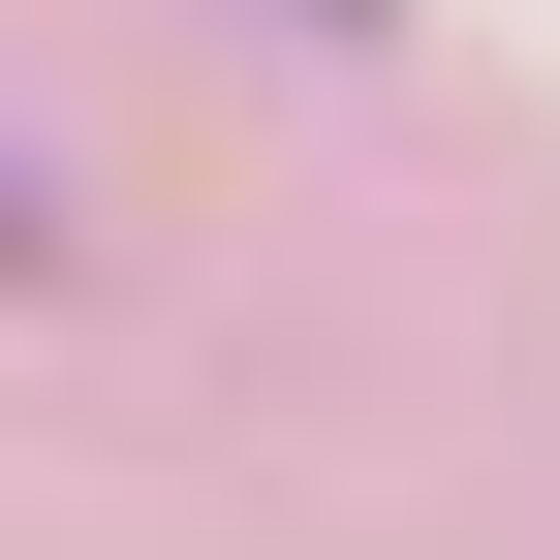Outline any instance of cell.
<instances>
[{
    "label": "cell",
    "instance_id": "obj_1",
    "mask_svg": "<svg viewBox=\"0 0 560 560\" xmlns=\"http://www.w3.org/2000/svg\"><path fill=\"white\" fill-rule=\"evenodd\" d=\"M0 280H62V187H32V125H0Z\"/></svg>",
    "mask_w": 560,
    "mask_h": 560
},
{
    "label": "cell",
    "instance_id": "obj_2",
    "mask_svg": "<svg viewBox=\"0 0 560 560\" xmlns=\"http://www.w3.org/2000/svg\"><path fill=\"white\" fill-rule=\"evenodd\" d=\"M280 32H405V0H280Z\"/></svg>",
    "mask_w": 560,
    "mask_h": 560
}]
</instances>
